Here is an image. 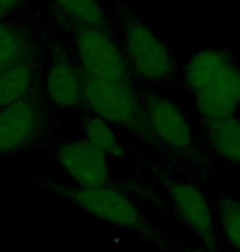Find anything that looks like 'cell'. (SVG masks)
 Wrapping results in <instances>:
<instances>
[{"label":"cell","mask_w":240,"mask_h":252,"mask_svg":"<svg viewBox=\"0 0 240 252\" xmlns=\"http://www.w3.org/2000/svg\"><path fill=\"white\" fill-rule=\"evenodd\" d=\"M185 84L206 126L235 117L240 109V63L227 48L194 51L183 69Z\"/></svg>","instance_id":"obj_1"},{"label":"cell","mask_w":240,"mask_h":252,"mask_svg":"<svg viewBox=\"0 0 240 252\" xmlns=\"http://www.w3.org/2000/svg\"><path fill=\"white\" fill-rule=\"evenodd\" d=\"M120 48L133 78L158 86L175 78L176 58L164 38L142 17L120 7Z\"/></svg>","instance_id":"obj_2"},{"label":"cell","mask_w":240,"mask_h":252,"mask_svg":"<svg viewBox=\"0 0 240 252\" xmlns=\"http://www.w3.org/2000/svg\"><path fill=\"white\" fill-rule=\"evenodd\" d=\"M84 76V104L92 116L110 126L147 135L143 99L135 86V79H109Z\"/></svg>","instance_id":"obj_3"},{"label":"cell","mask_w":240,"mask_h":252,"mask_svg":"<svg viewBox=\"0 0 240 252\" xmlns=\"http://www.w3.org/2000/svg\"><path fill=\"white\" fill-rule=\"evenodd\" d=\"M59 194L89 216L119 229L152 237V226L136 203L112 183L97 188H78L71 185L59 188Z\"/></svg>","instance_id":"obj_4"},{"label":"cell","mask_w":240,"mask_h":252,"mask_svg":"<svg viewBox=\"0 0 240 252\" xmlns=\"http://www.w3.org/2000/svg\"><path fill=\"white\" fill-rule=\"evenodd\" d=\"M71 53L82 74L109 79H135L125 61L119 40L110 28L84 27L68 30Z\"/></svg>","instance_id":"obj_5"},{"label":"cell","mask_w":240,"mask_h":252,"mask_svg":"<svg viewBox=\"0 0 240 252\" xmlns=\"http://www.w3.org/2000/svg\"><path fill=\"white\" fill-rule=\"evenodd\" d=\"M46 130V109L40 94L0 109V157L27 150Z\"/></svg>","instance_id":"obj_6"},{"label":"cell","mask_w":240,"mask_h":252,"mask_svg":"<svg viewBox=\"0 0 240 252\" xmlns=\"http://www.w3.org/2000/svg\"><path fill=\"white\" fill-rule=\"evenodd\" d=\"M41 88L48 102L73 111L84 104V76L71 50L63 43H51L46 56V69Z\"/></svg>","instance_id":"obj_7"},{"label":"cell","mask_w":240,"mask_h":252,"mask_svg":"<svg viewBox=\"0 0 240 252\" xmlns=\"http://www.w3.org/2000/svg\"><path fill=\"white\" fill-rule=\"evenodd\" d=\"M147 135L175 152L191 150L194 135L187 116L175 99L163 94H147L143 97Z\"/></svg>","instance_id":"obj_8"},{"label":"cell","mask_w":240,"mask_h":252,"mask_svg":"<svg viewBox=\"0 0 240 252\" xmlns=\"http://www.w3.org/2000/svg\"><path fill=\"white\" fill-rule=\"evenodd\" d=\"M168 198L176 220L186 226L206 249L217 244V222L215 213L208 198L196 185L185 180H173L168 185Z\"/></svg>","instance_id":"obj_9"},{"label":"cell","mask_w":240,"mask_h":252,"mask_svg":"<svg viewBox=\"0 0 240 252\" xmlns=\"http://www.w3.org/2000/svg\"><path fill=\"white\" fill-rule=\"evenodd\" d=\"M54 155L73 187L97 188L112 183L110 160L84 139L61 142Z\"/></svg>","instance_id":"obj_10"},{"label":"cell","mask_w":240,"mask_h":252,"mask_svg":"<svg viewBox=\"0 0 240 252\" xmlns=\"http://www.w3.org/2000/svg\"><path fill=\"white\" fill-rule=\"evenodd\" d=\"M41 45L40 38L30 27L12 18L0 20V71L17 64H40Z\"/></svg>","instance_id":"obj_11"},{"label":"cell","mask_w":240,"mask_h":252,"mask_svg":"<svg viewBox=\"0 0 240 252\" xmlns=\"http://www.w3.org/2000/svg\"><path fill=\"white\" fill-rule=\"evenodd\" d=\"M59 23L71 28H110L109 12L102 0H51Z\"/></svg>","instance_id":"obj_12"},{"label":"cell","mask_w":240,"mask_h":252,"mask_svg":"<svg viewBox=\"0 0 240 252\" xmlns=\"http://www.w3.org/2000/svg\"><path fill=\"white\" fill-rule=\"evenodd\" d=\"M41 76L36 63L17 64L0 71V109L40 94Z\"/></svg>","instance_id":"obj_13"},{"label":"cell","mask_w":240,"mask_h":252,"mask_svg":"<svg viewBox=\"0 0 240 252\" xmlns=\"http://www.w3.org/2000/svg\"><path fill=\"white\" fill-rule=\"evenodd\" d=\"M208 137L213 150L232 165H240V117L209 124Z\"/></svg>","instance_id":"obj_14"},{"label":"cell","mask_w":240,"mask_h":252,"mask_svg":"<svg viewBox=\"0 0 240 252\" xmlns=\"http://www.w3.org/2000/svg\"><path fill=\"white\" fill-rule=\"evenodd\" d=\"M82 139L109 160L122 158L125 154L114 126L92 114H89L82 122Z\"/></svg>","instance_id":"obj_15"},{"label":"cell","mask_w":240,"mask_h":252,"mask_svg":"<svg viewBox=\"0 0 240 252\" xmlns=\"http://www.w3.org/2000/svg\"><path fill=\"white\" fill-rule=\"evenodd\" d=\"M215 222L217 232L224 237L227 247L240 252V199H220L215 209Z\"/></svg>","instance_id":"obj_16"},{"label":"cell","mask_w":240,"mask_h":252,"mask_svg":"<svg viewBox=\"0 0 240 252\" xmlns=\"http://www.w3.org/2000/svg\"><path fill=\"white\" fill-rule=\"evenodd\" d=\"M25 0H0V20L12 18L23 7Z\"/></svg>","instance_id":"obj_17"}]
</instances>
